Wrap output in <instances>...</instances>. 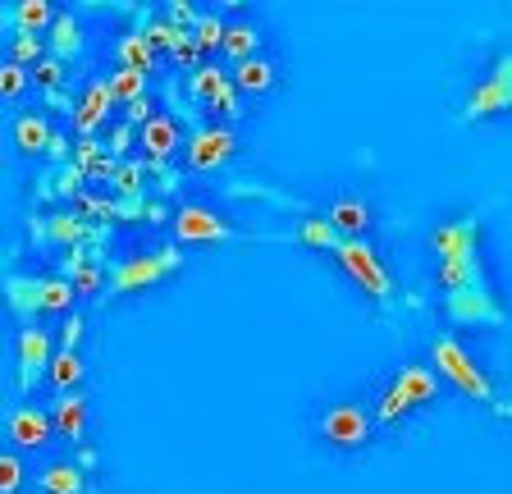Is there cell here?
<instances>
[{
	"instance_id": "6da1fadb",
	"label": "cell",
	"mask_w": 512,
	"mask_h": 494,
	"mask_svg": "<svg viewBox=\"0 0 512 494\" xmlns=\"http://www.w3.org/2000/svg\"><path fill=\"white\" fill-rule=\"evenodd\" d=\"M430 362H435V376H444L453 389H462L467 398L485 403V408L499 412V417H512V403H503L499 389H494V380L471 362V353L453 339V334H435V344H430Z\"/></svg>"
},
{
	"instance_id": "7a4b0ae2",
	"label": "cell",
	"mask_w": 512,
	"mask_h": 494,
	"mask_svg": "<svg viewBox=\"0 0 512 494\" xmlns=\"http://www.w3.org/2000/svg\"><path fill=\"white\" fill-rule=\"evenodd\" d=\"M183 266V247L179 243H160L147 247V252H128L124 261L110 266V280L101 298H128V293H142V289H156L160 280H170L174 270Z\"/></svg>"
},
{
	"instance_id": "3957f363",
	"label": "cell",
	"mask_w": 512,
	"mask_h": 494,
	"mask_svg": "<svg viewBox=\"0 0 512 494\" xmlns=\"http://www.w3.org/2000/svg\"><path fill=\"white\" fill-rule=\"evenodd\" d=\"M435 398H439L435 366L407 362L403 371L389 380V389L375 398V426H403L416 408H426V403H435Z\"/></svg>"
},
{
	"instance_id": "277c9868",
	"label": "cell",
	"mask_w": 512,
	"mask_h": 494,
	"mask_svg": "<svg viewBox=\"0 0 512 494\" xmlns=\"http://www.w3.org/2000/svg\"><path fill=\"white\" fill-rule=\"evenodd\" d=\"M334 261L348 270V280L357 284L366 298H375L380 307H394V280H389L380 252H375L366 238H339V243H334Z\"/></svg>"
},
{
	"instance_id": "5b68a950",
	"label": "cell",
	"mask_w": 512,
	"mask_h": 494,
	"mask_svg": "<svg viewBox=\"0 0 512 494\" xmlns=\"http://www.w3.org/2000/svg\"><path fill=\"white\" fill-rule=\"evenodd\" d=\"M316 430L325 444H334L343 453H357L375 440V408H366L357 398H343V403H330V408L320 412Z\"/></svg>"
},
{
	"instance_id": "8992f818",
	"label": "cell",
	"mask_w": 512,
	"mask_h": 494,
	"mask_svg": "<svg viewBox=\"0 0 512 494\" xmlns=\"http://www.w3.org/2000/svg\"><path fill=\"white\" fill-rule=\"evenodd\" d=\"M183 92H188V101H197L202 110H211L215 119L220 115L224 119H243V92L234 87V74L220 69V65H211V60L183 78Z\"/></svg>"
},
{
	"instance_id": "52a82bcc",
	"label": "cell",
	"mask_w": 512,
	"mask_h": 494,
	"mask_svg": "<svg viewBox=\"0 0 512 494\" xmlns=\"http://www.w3.org/2000/svg\"><path fill=\"white\" fill-rule=\"evenodd\" d=\"M444 316L453 325H490V330H508L512 316L499 298H494L490 280L480 284H462V289L444 293Z\"/></svg>"
},
{
	"instance_id": "ba28073f",
	"label": "cell",
	"mask_w": 512,
	"mask_h": 494,
	"mask_svg": "<svg viewBox=\"0 0 512 494\" xmlns=\"http://www.w3.org/2000/svg\"><path fill=\"white\" fill-rule=\"evenodd\" d=\"M28 229H32L37 243H51V247H60V252H74V247H106V229L87 225L83 215H74L69 206L46 211V215H32Z\"/></svg>"
},
{
	"instance_id": "9c48e42d",
	"label": "cell",
	"mask_w": 512,
	"mask_h": 494,
	"mask_svg": "<svg viewBox=\"0 0 512 494\" xmlns=\"http://www.w3.org/2000/svg\"><path fill=\"white\" fill-rule=\"evenodd\" d=\"M170 229H174V238H179V243H247V238H256V234L234 229L220 211H215V206H206V202L174 206Z\"/></svg>"
},
{
	"instance_id": "30bf717a",
	"label": "cell",
	"mask_w": 512,
	"mask_h": 494,
	"mask_svg": "<svg viewBox=\"0 0 512 494\" xmlns=\"http://www.w3.org/2000/svg\"><path fill=\"white\" fill-rule=\"evenodd\" d=\"M480 229H485V211L458 215V220L430 229V252L439 257V266H471V261H480Z\"/></svg>"
},
{
	"instance_id": "8fae6325",
	"label": "cell",
	"mask_w": 512,
	"mask_h": 494,
	"mask_svg": "<svg viewBox=\"0 0 512 494\" xmlns=\"http://www.w3.org/2000/svg\"><path fill=\"white\" fill-rule=\"evenodd\" d=\"M508 110H512V51H499L490 78L471 87L467 101H462V119L476 124V119H494V115H508Z\"/></svg>"
},
{
	"instance_id": "7c38bea8",
	"label": "cell",
	"mask_w": 512,
	"mask_h": 494,
	"mask_svg": "<svg viewBox=\"0 0 512 494\" xmlns=\"http://www.w3.org/2000/svg\"><path fill=\"white\" fill-rule=\"evenodd\" d=\"M238 138L224 124H192L188 133V170L192 174H215L220 165L234 161Z\"/></svg>"
},
{
	"instance_id": "4fadbf2b",
	"label": "cell",
	"mask_w": 512,
	"mask_h": 494,
	"mask_svg": "<svg viewBox=\"0 0 512 494\" xmlns=\"http://www.w3.org/2000/svg\"><path fill=\"white\" fill-rule=\"evenodd\" d=\"M51 362H55V339L42 325H23L19 330V376H14L19 398H28L32 389H37V380L51 371Z\"/></svg>"
},
{
	"instance_id": "5bb4252c",
	"label": "cell",
	"mask_w": 512,
	"mask_h": 494,
	"mask_svg": "<svg viewBox=\"0 0 512 494\" xmlns=\"http://www.w3.org/2000/svg\"><path fill=\"white\" fill-rule=\"evenodd\" d=\"M60 275L74 284L78 298H96V293H106L110 266H106V257H101V247H74V252L60 257Z\"/></svg>"
},
{
	"instance_id": "9a60e30c",
	"label": "cell",
	"mask_w": 512,
	"mask_h": 494,
	"mask_svg": "<svg viewBox=\"0 0 512 494\" xmlns=\"http://www.w3.org/2000/svg\"><path fill=\"white\" fill-rule=\"evenodd\" d=\"M5 435H10L14 449H46V444L55 440V421L46 408H37V403H14L10 412H5Z\"/></svg>"
},
{
	"instance_id": "2e32d148",
	"label": "cell",
	"mask_w": 512,
	"mask_h": 494,
	"mask_svg": "<svg viewBox=\"0 0 512 494\" xmlns=\"http://www.w3.org/2000/svg\"><path fill=\"white\" fill-rule=\"evenodd\" d=\"M0 298H5V307H10L14 321L32 325L37 316H42L46 275H19V270H10V275H0Z\"/></svg>"
},
{
	"instance_id": "e0dca14e",
	"label": "cell",
	"mask_w": 512,
	"mask_h": 494,
	"mask_svg": "<svg viewBox=\"0 0 512 494\" xmlns=\"http://www.w3.org/2000/svg\"><path fill=\"white\" fill-rule=\"evenodd\" d=\"M179 147H188V138H183V129H179V119L174 115H160L156 110V119L138 129V156L151 161V165H165Z\"/></svg>"
},
{
	"instance_id": "ac0fdd59",
	"label": "cell",
	"mask_w": 512,
	"mask_h": 494,
	"mask_svg": "<svg viewBox=\"0 0 512 494\" xmlns=\"http://www.w3.org/2000/svg\"><path fill=\"white\" fill-rule=\"evenodd\" d=\"M110 110H115V97H110L106 78L87 83V92L78 97V110H74V133L78 138H101L110 129Z\"/></svg>"
},
{
	"instance_id": "d6986e66",
	"label": "cell",
	"mask_w": 512,
	"mask_h": 494,
	"mask_svg": "<svg viewBox=\"0 0 512 494\" xmlns=\"http://www.w3.org/2000/svg\"><path fill=\"white\" fill-rule=\"evenodd\" d=\"M55 133L60 129L51 124V115H42V110H19L10 138H14V151H19V156H46L51 142H55Z\"/></svg>"
},
{
	"instance_id": "ffe728a7",
	"label": "cell",
	"mask_w": 512,
	"mask_h": 494,
	"mask_svg": "<svg viewBox=\"0 0 512 494\" xmlns=\"http://www.w3.org/2000/svg\"><path fill=\"white\" fill-rule=\"evenodd\" d=\"M0 23L10 28V37H42L55 23L51 0H19V5H0Z\"/></svg>"
},
{
	"instance_id": "44dd1931",
	"label": "cell",
	"mask_w": 512,
	"mask_h": 494,
	"mask_svg": "<svg viewBox=\"0 0 512 494\" xmlns=\"http://www.w3.org/2000/svg\"><path fill=\"white\" fill-rule=\"evenodd\" d=\"M320 215L330 220V229L339 238H366V234H371V225H375L371 206H366L362 197H339V202H330Z\"/></svg>"
},
{
	"instance_id": "7402d4cb",
	"label": "cell",
	"mask_w": 512,
	"mask_h": 494,
	"mask_svg": "<svg viewBox=\"0 0 512 494\" xmlns=\"http://www.w3.org/2000/svg\"><path fill=\"white\" fill-rule=\"evenodd\" d=\"M110 55H115L119 69H138V74H156L160 65V51L147 42V33H138V28H124V33L115 37V46H110Z\"/></svg>"
},
{
	"instance_id": "603a6c76",
	"label": "cell",
	"mask_w": 512,
	"mask_h": 494,
	"mask_svg": "<svg viewBox=\"0 0 512 494\" xmlns=\"http://www.w3.org/2000/svg\"><path fill=\"white\" fill-rule=\"evenodd\" d=\"M51 421H55V435L69 444H83L87 440V394L74 389V394H60L51 408Z\"/></svg>"
},
{
	"instance_id": "cb8c5ba5",
	"label": "cell",
	"mask_w": 512,
	"mask_h": 494,
	"mask_svg": "<svg viewBox=\"0 0 512 494\" xmlns=\"http://www.w3.org/2000/svg\"><path fill=\"white\" fill-rule=\"evenodd\" d=\"M87 46V33H83V23L74 19V14H55V23L46 28V55H55V60H74V55H83Z\"/></svg>"
},
{
	"instance_id": "d4e9b609",
	"label": "cell",
	"mask_w": 512,
	"mask_h": 494,
	"mask_svg": "<svg viewBox=\"0 0 512 494\" xmlns=\"http://www.w3.org/2000/svg\"><path fill=\"white\" fill-rule=\"evenodd\" d=\"M229 74H234V87L243 92V97H266L270 87L279 83V65L275 60H266V55H252V60L234 65Z\"/></svg>"
},
{
	"instance_id": "484cf974",
	"label": "cell",
	"mask_w": 512,
	"mask_h": 494,
	"mask_svg": "<svg viewBox=\"0 0 512 494\" xmlns=\"http://www.w3.org/2000/svg\"><path fill=\"white\" fill-rule=\"evenodd\" d=\"M151 188V165L142 161V156H133V161H119L115 174H110L106 193L115 197V202H128V197H147Z\"/></svg>"
},
{
	"instance_id": "4316f807",
	"label": "cell",
	"mask_w": 512,
	"mask_h": 494,
	"mask_svg": "<svg viewBox=\"0 0 512 494\" xmlns=\"http://www.w3.org/2000/svg\"><path fill=\"white\" fill-rule=\"evenodd\" d=\"M37 494H87V472L78 462H46L37 476Z\"/></svg>"
},
{
	"instance_id": "83f0119b",
	"label": "cell",
	"mask_w": 512,
	"mask_h": 494,
	"mask_svg": "<svg viewBox=\"0 0 512 494\" xmlns=\"http://www.w3.org/2000/svg\"><path fill=\"white\" fill-rule=\"evenodd\" d=\"M74 165L87 174V183H110V174H115L119 161L101 147V138H78L74 142Z\"/></svg>"
},
{
	"instance_id": "f1b7e54d",
	"label": "cell",
	"mask_w": 512,
	"mask_h": 494,
	"mask_svg": "<svg viewBox=\"0 0 512 494\" xmlns=\"http://www.w3.org/2000/svg\"><path fill=\"white\" fill-rule=\"evenodd\" d=\"M83 376H87L83 353H78V348H55V362H51V371H46V380L55 385V394H74V389H83Z\"/></svg>"
},
{
	"instance_id": "f546056e",
	"label": "cell",
	"mask_w": 512,
	"mask_h": 494,
	"mask_svg": "<svg viewBox=\"0 0 512 494\" xmlns=\"http://www.w3.org/2000/svg\"><path fill=\"white\" fill-rule=\"evenodd\" d=\"M220 55H229L234 65H243V60H252V55H261V28H256L252 19H238V23H229V33H224Z\"/></svg>"
},
{
	"instance_id": "4dcf8cb0",
	"label": "cell",
	"mask_w": 512,
	"mask_h": 494,
	"mask_svg": "<svg viewBox=\"0 0 512 494\" xmlns=\"http://www.w3.org/2000/svg\"><path fill=\"white\" fill-rule=\"evenodd\" d=\"M115 206L119 202L110 193H92V188H87V193H78L74 202H69V211L83 215L87 225H101V229H106V225H115Z\"/></svg>"
},
{
	"instance_id": "1f68e13d",
	"label": "cell",
	"mask_w": 512,
	"mask_h": 494,
	"mask_svg": "<svg viewBox=\"0 0 512 494\" xmlns=\"http://www.w3.org/2000/svg\"><path fill=\"white\" fill-rule=\"evenodd\" d=\"M110 97H115V106H133V101L151 97V87H147V74H138V69H110Z\"/></svg>"
},
{
	"instance_id": "d6a6232c",
	"label": "cell",
	"mask_w": 512,
	"mask_h": 494,
	"mask_svg": "<svg viewBox=\"0 0 512 494\" xmlns=\"http://www.w3.org/2000/svg\"><path fill=\"white\" fill-rule=\"evenodd\" d=\"M37 193H42V197H64V202H74L78 193H87V174L78 170L74 161H69V165H60V170H51V183H42Z\"/></svg>"
},
{
	"instance_id": "836d02e7",
	"label": "cell",
	"mask_w": 512,
	"mask_h": 494,
	"mask_svg": "<svg viewBox=\"0 0 512 494\" xmlns=\"http://www.w3.org/2000/svg\"><path fill=\"white\" fill-rule=\"evenodd\" d=\"M288 238H298V243H307V247H320V252H334V243H339V234L330 229L325 215H307L298 225V234H288Z\"/></svg>"
},
{
	"instance_id": "e575fe53",
	"label": "cell",
	"mask_w": 512,
	"mask_h": 494,
	"mask_svg": "<svg viewBox=\"0 0 512 494\" xmlns=\"http://www.w3.org/2000/svg\"><path fill=\"white\" fill-rule=\"evenodd\" d=\"M101 147H106L110 156H115V161H133V151H138V129L119 119L115 129H106V133H101Z\"/></svg>"
},
{
	"instance_id": "d590c367",
	"label": "cell",
	"mask_w": 512,
	"mask_h": 494,
	"mask_svg": "<svg viewBox=\"0 0 512 494\" xmlns=\"http://www.w3.org/2000/svg\"><path fill=\"white\" fill-rule=\"evenodd\" d=\"M74 284L64 280L60 270H55V275H46V298H42V316H55V312H69V307H74Z\"/></svg>"
},
{
	"instance_id": "8d00e7d4",
	"label": "cell",
	"mask_w": 512,
	"mask_h": 494,
	"mask_svg": "<svg viewBox=\"0 0 512 494\" xmlns=\"http://www.w3.org/2000/svg\"><path fill=\"white\" fill-rule=\"evenodd\" d=\"M28 490V467H23L19 453L0 449V494H23Z\"/></svg>"
},
{
	"instance_id": "74e56055",
	"label": "cell",
	"mask_w": 512,
	"mask_h": 494,
	"mask_svg": "<svg viewBox=\"0 0 512 494\" xmlns=\"http://www.w3.org/2000/svg\"><path fill=\"white\" fill-rule=\"evenodd\" d=\"M224 33H229V23H224L220 14H202V19H197V28H192V42L202 46V51H220Z\"/></svg>"
},
{
	"instance_id": "f35d334b",
	"label": "cell",
	"mask_w": 512,
	"mask_h": 494,
	"mask_svg": "<svg viewBox=\"0 0 512 494\" xmlns=\"http://www.w3.org/2000/svg\"><path fill=\"white\" fill-rule=\"evenodd\" d=\"M32 74L23 65H14V60H0V97L5 101H19L23 92H28Z\"/></svg>"
},
{
	"instance_id": "ab89813d",
	"label": "cell",
	"mask_w": 512,
	"mask_h": 494,
	"mask_svg": "<svg viewBox=\"0 0 512 494\" xmlns=\"http://www.w3.org/2000/svg\"><path fill=\"white\" fill-rule=\"evenodd\" d=\"M32 78H37V87H46V92H60L64 78H69V69H64V60H55V55H46L42 65L32 69Z\"/></svg>"
},
{
	"instance_id": "60d3db41",
	"label": "cell",
	"mask_w": 512,
	"mask_h": 494,
	"mask_svg": "<svg viewBox=\"0 0 512 494\" xmlns=\"http://www.w3.org/2000/svg\"><path fill=\"white\" fill-rule=\"evenodd\" d=\"M160 14H165L174 28H183V33H192V28H197V19H202V10H197L192 0H170V5H165Z\"/></svg>"
},
{
	"instance_id": "b9f144b4",
	"label": "cell",
	"mask_w": 512,
	"mask_h": 494,
	"mask_svg": "<svg viewBox=\"0 0 512 494\" xmlns=\"http://www.w3.org/2000/svg\"><path fill=\"white\" fill-rule=\"evenodd\" d=\"M170 60H174V65H179V69H188V74H192V69H202V65H206V51H202V46H197V42H192V33H183V42L174 46V55H170Z\"/></svg>"
},
{
	"instance_id": "7bdbcfd3",
	"label": "cell",
	"mask_w": 512,
	"mask_h": 494,
	"mask_svg": "<svg viewBox=\"0 0 512 494\" xmlns=\"http://www.w3.org/2000/svg\"><path fill=\"white\" fill-rule=\"evenodd\" d=\"M151 119H156V97H142V101H133V106H124V124H133V129L151 124Z\"/></svg>"
},
{
	"instance_id": "ee69618b",
	"label": "cell",
	"mask_w": 512,
	"mask_h": 494,
	"mask_svg": "<svg viewBox=\"0 0 512 494\" xmlns=\"http://www.w3.org/2000/svg\"><path fill=\"white\" fill-rule=\"evenodd\" d=\"M78 339H83V316H69L64 321V330H60V348H78Z\"/></svg>"
}]
</instances>
